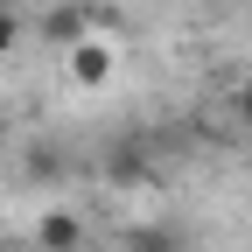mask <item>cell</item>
Masks as SVG:
<instances>
[{
  "instance_id": "cell-5",
  "label": "cell",
  "mask_w": 252,
  "mask_h": 252,
  "mask_svg": "<svg viewBox=\"0 0 252 252\" xmlns=\"http://www.w3.org/2000/svg\"><path fill=\"white\" fill-rule=\"evenodd\" d=\"M105 175H112V182H147V154H140L133 140H119V147L105 154Z\"/></svg>"
},
{
  "instance_id": "cell-8",
  "label": "cell",
  "mask_w": 252,
  "mask_h": 252,
  "mask_svg": "<svg viewBox=\"0 0 252 252\" xmlns=\"http://www.w3.org/2000/svg\"><path fill=\"white\" fill-rule=\"evenodd\" d=\"M28 175H56V147H28Z\"/></svg>"
},
{
  "instance_id": "cell-9",
  "label": "cell",
  "mask_w": 252,
  "mask_h": 252,
  "mask_svg": "<svg viewBox=\"0 0 252 252\" xmlns=\"http://www.w3.org/2000/svg\"><path fill=\"white\" fill-rule=\"evenodd\" d=\"M0 252H14V245H7V238H0Z\"/></svg>"
},
{
  "instance_id": "cell-4",
  "label": "cell",
  "mask_w": 252,
  "mask_h": 252,
  "mask_svg": "<svg viewBox=\"0 0 252 252\" xmlns=\"http://www.w3.org/2000/svg\"><path fill=\"white\" fill-rule=\"evenodd\" d=\"M119 245H126V252H189V238L168 231V224H126Z\"/></svg>"
},
{
  "instance_id": "cell-3",
  "label": "cell",
  "mask_w": 252,
  "mask_h": 252,
  "mask_svg": "<svg viewBox=\"0 0 252 252\" xmlns=\"http://www.w3.org/2000/svg\"><path fill=\"white\" fill-rule=\"evenodd\" d=\"M84 35H91V14L77 7V0H63V7H49V14H42V42H56L63 56H70Z\"/></svg>"
},
{
  "instance_id": "cell-7",
  "label": "cell",
  "mask_w": 252,
  "mask_h": 252,
  "mask_svg": "<svg viewBox=\"0 0 252 252\" xmlns=\"http://www.w3.org/2000/svg\"><path fill=\"white\" fill-rule=\"evenodd\" d=\"M21 42V14H14V0H0V56H7Z\"/></svg>"
},
{
  "instance_id": "cell-1",
  "label": "cell",
  "mask_w": 252,
  "mask_h": 252,
  "mask_svg": "<svg viewBox=\"0 0 252 252\" xmlns=\"http://www.w3.org/2000/svg\"><path fill=\"white\" fill-rule=\"evenodd\" d=\"M35 252H91V224H84L70 203H49L35 217Z\"/></svg>"
},
{
  "instance_id": "cell-6",
  "label": "cell",
  "mask_w": 252,
  "mask_h": 252,
  "mask_svg": "<svg viewBox=\"0 0 252 252\" xmlns=\"http://www.w3.org/2000/svg\"><path fill=\"white\" fill-rule=\"evenodd\" d=\"M231 119H238V133H252V77L231 84Z\"/></svg>"
},
{
  "instance_id": "cell-2",
  "label": "cell",
  "mask_w": 252,
  "mask_h": 252,
  "mask_svg": "<svg viewBox=\"0 0 252 252\" xmlns=\"http://www.w3.org/2000/svg\"><path fill=\"white\" fill-rule=\"evenodd\" d=\"M63 70H70V84H77V91H105V84H112V70H119V49H112V42H98V35H84L70 56H63Z\"/></svg>"
}]
</instances>
